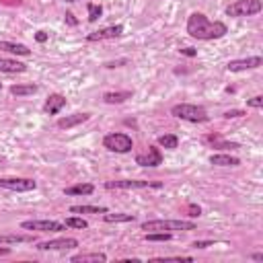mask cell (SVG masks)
<instances>
[{
	"mask_svg": "<svg viewBox=\"0 0 263 263\" xmlns=\"http://www.w3.org/2000/svg\"><path fill=\"white\" fill-rule=\"evenodd\" d=\"M31 235H0V245H16V243H33Z\"/></svg>",
	"mask_w": 263,
	"mask_h": 263,
	"instance_id": "603a6c76",
	"label": "cell"
},
{
	"mask_svg": "<svg viewBox=\"0 0 263 263\" xmlns=\"http://www.w3.org/2000/svg\"><path fill=\"white\" fill-rule=\"evenodd\" d=\"M101 14H103V6L101 4H89V23H95L97 19H101Z\"/></svg>",
	"mask_w": 263,
	"mask_h": 263,
	"instance_id": "f1b7e54d",
	"label": "cell"
},
{
	"mask_svg": "<svg viewBox=\"0 0 263 263\" xmlns=\"http://www.w3.org/2000/svg\"><path fill=\"white\" fill-rule=\"evenodd\" d=\"M35 39H37L39 43H45L47 41V33L45 31H37V33H35Z\"/></svg>",
	"mask_w": 263,
	"mask_h": 263,
	"instance_id": "8d00e7d4",
	"label": "cell"
},
{
	"mask_svg": "<svg viewBox=\"0 0 263 263\" xmlns=\"http://www.w3.org/2000/svg\"><path fill=\"white\" fill-rule=\"evenodd\" d=\"M103 220H105V222H134L136 216H134V214H121V212H117V214L105 212V214H103Z\"/></svg>",
	"mask_w": 263,
	"mask_h": 263,
	"instance_id": "484cf974",
	"label": "cell"
},
{
	"mask_svg": "<svg viewBox=\"0 0 263 263\" xmlns=\"http://www.w3.org/2000/svg\"><path fill=\"white\" fill-rule=\"evenodd\" d=\"M132 91H113V93H105L103 101L107 105H119V103H126L128 99H132Z\"/></svg>",
	"mask_w": 263,
	"mask_h": 263,
	"instance_id": "d6986e66",
	"label": "cell"
},
{
	"mask_svg": "<svg viewBox=\"0 0 263 263\" xmlns=\"http://www.w3.org/2000/svg\"><path fill=\"white\" fill-rule=\"evenodd\" d=\"M214 241H196V243H191V247L194 249H208V247H212Z\"/></svg>",
	"mask_w": 263,
	"mask_h": 263,
	"instance_id": "d6a6232c",
	"label": "cell"
},
{
	"mask_svg": "<svg viewBox=\"0 0 263 263\" xmlns=\"http://www.w3.org/2000/svg\"><path fill=\"white\" fill-rule=\"evenodd\" d=\"M210 163L214 167H239L241 165L237 156H231V154H212L210 156Z\"/></svg>",
	"mask_w": 263,
	"mask_h": 263,
	"instance_id": "e0dca14e",
	"label": "cell"
},
{
	"mask_svg": "<svg viewBox=\"0 0 263 263\" xmlns=\"http://www.w3.org/2000/svg\"><path fill=\"white\" fill-rule=\"evenodd\" d=\"M103 146L107 148L109 152H117V154H126L134 148V140L128 134L121 132H111L103 138Z\"/></svg>",
	"mask_w": 263,
	"mask_h": 263,
	"instance_id": "277c9868",
	"label": "cell"
},
{
	"mask_svg": "<svg viewBox=\"0 0 263 263\" xmlns=\"http://www.w3.org/2000/svg\"><path fill=\"white\" fill-rule=\"evenodd\" d=\"M64 224L70 226V229H78V231H82V229H86V226H89V222H86L84 218H78V216H70V218H66Z\"/></svg>",
	"mask_w": 263,
	"mask_h": 263,
	"instance_id": "83f0119b",
	"label": "cell"
},
{
	"mask_svg": "<svg viewBox=\"0 0 263 263\" xmlns=\"http://www.w3.org/2000/svg\"><path fill=\"white\" fill-rule=\"evenodd\" d=\"M171 115L177 119H183V121H189V124H206V121H210L208 111L204 107H200V105H191V103L173 105Z\"/></svg>",
	"mask_w": 263,
	"mask_h": 263,
	"instance_id": "7a4b0ae2",
	"label": "cell"
},
{
	"mask_svg": "<svg viewBox=\"0 0 263 263\" xmlns=\"http://www.w3.org/2000/svg\"><path fill=\"white\" fill-rule=\"evenodd\" d=\"M263 64V58L253 56V58H243V60H231L226 64V70L229 72H245V70H255Z\"/></svg>",
	"mask_w": 263,
	"mask_h": 263,
	"instance_id": "7c38bea8",
	"label": "cell"
},
{
	"mask_svg": "<svg viewBox=\"0 0 263 263\" xmlns=\"http://www.w3.org/2000/svg\"><path fill=\"white\" fill-rule=\"evenodd\" d=\"M121 64H128V60H115V62H105V68H117Z\"/></svg>",
	"mask_w": 263,
	"mask_h": 263,
	"instance_id": "74e56055",
	"label": "cell"
},
{
	"mask_svg": "<svg viewBox=\"0 0 263 263\" xmlns=\"http://www.w3.org/2000/svg\"><path fill=\"white\" fill-rule=\"evenodd\" d=\"M159 146L175 150V148L179 146V138L175 136V134H163V136H159Z\"/></svg>",
	"mask_w": 263,
	"mask_h": 263,
	"instance_id": "d4e9b609",
	"label": "cell"
},
{
	"mask_svg": "<svg viewBox=\"0 0 263 263\" xmlns=\"http://www.w3.org/2000/svg\"><path fill=\"white\" fill-rule=\"evenodd\" d=\"M25 70H27V66L23 62L0 58V72H4V74H21V72H25Z\"/></svg>",
	"mask_w": 263,
	"mask_h": 263,
	"instance_id": "9a60e30c",
	"label": "cell"
},
{
	"mask_svg": "<svg viewBox=\"0 0 263 263\" xmlns=\"http://www.w3.org/2000/svg\"><path fill=\"white\" fill-rule=\"evenodd\" d=\"M171 239H173V233H161V231L146 233L144 235V241L146 243H165V241H171Z\"/></svg>",
	"mask_w": 263,
	"mask_h": 263,
	"instance_id": "4316f807",
	"label": "cell"
},
{
	"mask_svg": "<svg viewBox=\"0 0 263 263\" xmlns=\"http://www.w3.org/2000/svg\"><path fill=\"white\" fill-rule=\"evenodd\" d=\"M136 165H140V167H159V165H163V152H161V148L148 146L146 152L136 156Z\"/></svg>",
	"mask_w": 263,
	"mask_h": 263,
	"instance_id": "30bf717a",
	"label": "cell"
},
{
	"mask_svg": "<svg viewBox=\"0 0 263 263\" xmlns=\"http://www.w3.org/2000/svg\"><path fill=\"white\" fill-rule=\"evenodd\" d=\"M39 86L37 84H12L10 86V95L14 97H27V95H35Z\"/></svg>",
	"mask_w": 263,
	"mask_h": 263,
	"instance_id": "7402d4cb",
	"label": "cell"
},
{
	"mask_svg": "<svg viewBox=\"0 0 263 263\" xmlns=\"http://www.w3.org/2000/svg\"><path fill=\"white\" fill-rule=\"evenodd\" d=\"M142 231L146 233H171V231H196V224L189 220H146L142 222Z\"/></svg>",
	"mask_w": 263,
	"mask_h": 263,
	"instance_id": "3957f363",
	"label": "cell"
},
{
	"mask_svg": "<svg viewBox=\"0 0 263 263\" xmlns=\"http://www.w3.org/2000/svg\"><path fill=\"white\" fill-rule=\"evenodd\" d=\"M0 49L8 51V54H16V56H31V49L23 43H14V41H0Z\"/></svg>",
	"mask_w": 263,
	"mask_h": 263,
	"instance_id": "ac0fdd59",
	"label": "cell"
},
{
	"mask_svg": "<svg viewBox=\"0 0 263 263\" xmlns=\"http://www.w3.org/2000/svg\"><path fill=\"white\" fill-rule=\"evenodd\" d=\"M64 2H78V0H64Z\"/></svg>",
	"mask_w": 263,
	"mask_h": 263,
	"instance_id": "60d3db41",
	"label": "cell"
},
{
	"mask_svg": "<svg viewBox=\"0 0 263 263\" xmlns=\"http://www.w3.org/2000/svg\"><path fill=\"white\" fill-rule=\"evenodd\" d=\"M187 210H189V216H191V218H200V216H202V208L196 206V204H189Z\"/></svg>",
	"mask_w": 263,
	"mask_h": 263,
	"instance_id": "4dcf8cb0",
	"label": "cell"
},
{
	"mask_svg": "<svg viewBox=\"0 0 263 263\" xmlns=\"http://www.w3.org/2000/svg\"><path fill=\"white\" fill-rule=\"evenodd\" d=\"M181 54H183V56H189V58H194V56H198V51H196L194 47H183Z\"/></svg>",
	"mask_w": 263,
	"mask_h": 263,
	"instance_id": "d590c367",
	"label": "cell"
},
{
	"mask_svg": "<svg viewBox=\"0 0 263 263\" xmlns=\"http://www.w3.org/2000/svg\"><path fill=\"white\" fill-rule=\"evenodd\" d=\"M187 33L194 39L212 41V39H222L229 33V27L222 21H210L204 12H194L187 19Z\"/></svg>",
	"mask_w": 263,
	"mask_h": 263,
	"instance_id": "6da1fadb",
	"label": "cell"
},
{
	"mask_svg": "<svg viewBox=\"0 0 263 263\" xmlns=\"http://www.w3.org/2000/svg\"><path fill=\"white\" fill-rule=\"evenodd\" d=\"M247 105H249V107H253V109H261V107H263V97H261V95H257V97L249 99V101H247Z\"/></svg>",
	"mask_w": 263,
	"mask_h": 263,
	"instance_id": "f546056e",
	"label": "cell"
},
{
	"mask_svg": "<svg viewBox=\"0 0 263 263\" xmlns=\"http://www.w3.org/2000/svg\"><path fill=\"white\" fill-rule=\"evenodd\" d=\"M95 191L93 183H76L72 187H66L64 189V196H91Z\"/></svg>",
	"mask_w": 263,
	"mask_h": 263,
	"instance_id": "ffe728a7",
	"label": "cell"
},
{
	"mask_svg": "<svg viewBox=\"0 0 263 263\" xmlns=\"http://www.w3.org/2000/svg\"><path fill=\"white\" fill-rule=\"evenodd\" d=\"M251 259H255V261H263V253H253Z\"/></svg>",
	"mask_w": 263,
	"mask_h": 263,
	"instance_id": "ab89813d",
	"label": "cell"
},
{
	"mask_svg": "<svg viewBox=\"0 0 263 263\" xmlns=\"http://www.w3.org/2000/svg\"><path fill=\"white\" fill-rule=\"evenodd\" d=\"M23 231H37V233H60L66 231V224L58 220H25L21 222Z\"/></svg>",
	"mask_w": 263,
	"mask_h": 263,
	"instance_id": "52a82bcc",
	"label": "cell"
},
{
	"mask_svg": "<svg viewBox=\"0 0 263 263\" xmlns=\"http://www.w3.org/2000/svg\"><path fill=\"white\" fill-rule=\"evenodd\" d=\"M204 140H206V142L212 144L214 148H220V150H226V148L237 150V148H239V144H237V142H224V140H222L220 136H206Z\"/></svg>",
	"mask_w": 263,
	"mask_h": 263,
	"instance_id": "cb8c5ba5",
	"label": "cell"
},
{
	"mask_svg": "<svg viewBox=\"0 0 263 263\" xmlns=\"http://www.w3.org/2000/svg\"><path fill=\"white\" fill-rule=\"evenodd\" d=\"M0 91H2V82H0Z\"/></svg>",
	"mask_w": 263,
	"mask_h": 263,
	"instance_id": "b9f144b4",
	"label": "cell"
},
{
	"mask_svg": "<svg viewBox=\"0 0 263 263\" xmlns=\"http://www.w3.org/2000/svg\"><path fill=\"white\" fill-rule=\"evenodd\" d=\"M245 115V111H241V109H231V111H226L222 117L224 119H235V117H243Z\"/></svg>",
	"mask_w": 263,
	"mask_h": 263,
	"instance_id": "836d02e7",
	"label": "cell"
},
{
	"mask_svg": "<svg viewBox=\"0 0 263 263\" xmlns=\"http://www.w3.org/2000/svg\"><path fill=\"white\" fill-rule=\"evenodd\" d=\"M154 261H161V263H165V261H187V263H191V261H194V259H191V257H159V259H154Z\"/></svg>",
	"mask_w": 263,
	"mask_h": 263,
	"instance_id": "1f68e13d",
	"label": "cell"
},
{
	"mask_svg": "<svg viewBox=\"0 0 263 263\" xmlns=\"http://www.w3.org/2000/svg\"><path fill=\"white\" fill-rule=\"evenodd\" d=\"M4 255H10V249L8 247H0V257H4Z\"/></svg>",
	"mask_w": 263,
	"mask_h": 263,
	"instance_id": "f35d334b",
	"label": "cell"
},
{
	"mask_svg": "<svg viewBox=\"0 0 263 263\" xmlns=\"http://www.w3.org/2000/svg\"><path fill=\"white\" fill-rule=\"evenodd\" d=\"M64 107H66V97L60 95V93H54V95L47 97V101H45V105H43V111H45L47 115H56V113H60Z\"/></svg>",
	"mask_w": 263,
	"mask_h": 263,
	"instance_id": "4fadbf2b",
	"label": "cell"
},
{
	"mask_svg": "<svg viewBox=\"0 0 263 263\" xmlns=\"http://www.w3.org/2000/svg\"><path fill=\"white\" fill-rule=\"evenodd\" d=\"M64 16H66V23H68V25H72V27H76V25H78V21L74 19V14H72V12H66Z\"/></svg>",
	"mask_w": 263,
	"mask_h": 263,
	"instance_id": "e575fe53",
	"label": "cell"
},
{
	"mask_svg": "<svg viewBox=\"0 0 263 263\" xmlns=\"http://www.w3.org/2000/svg\"><path fill=\"white\" fill-rule=\"evenodd\" d=\"M78 241L70 239V237H62V239H51V241H43L37 245L39 251H68V249H76Z\"/></svg>",
	"mask_w": 263,
	"mask_h": 263,
	"instance_id": "9c48e42d",
	"label": "cell"
},
{
	"mask_svg": "<svg viewBox=\"0 0 263 263\" xmlns=\"http://www.w3.org/2000/svg\"><path fill=\"white\" fill-rule=\"evenodd\" d=\"M72 263H105L107 261V255L105 253H78L70 257Z\"/></svg>",
	"mask_w": 263,
	"mask_h": 263,
	"instance_id": "2e32d148",
	"label": "cell"
},
{
	"mask_svg": "<svg viewBox=\"0 0 263 263\" xmlns=\"http://www.w3.org/2000/svg\"><path fill=\"white\" fill-rule=\"evenodd\" d=\"M124 33V25H111V27H103L99 31H93L86 35V41H105V39H115Z\"/></svg>",
	"mask_w": 263,
	"mask_h": 263,
	"instance_id": "8fae6325",
	"label": "cell"
},
{
	"mask_svg": "<svg viewBox=\"0 0 263 263\" xmlns=\"http://www.w3.org/2000/svg\"><path fill=\"white\" fill-rule=\"evenodd\" d=\"M161 181H142V179H115L105 181V189H161Z\"/></svg>",
	"mask_w": 263,
	"mask_h": 263,
	"instance_id": "8992f818",
	"label": "cell"
},
{
	"mask_svg": "<svg viewBox=\"0 0 263 263\" xmlns=\"http://www.w3.org/2000/svg\"><path fill=\"white\" fill-rule=\"evenodd\" d=\"M0 187L23 194V191H33L35 187H37V181L25 179V177H6V179H0Z\"/></svg>",
	"mask_w": 263,
	"mask_h": 263,
	"instance_id": "ba28073f",
	"label": "cell"
},
{
	"mask_svg": "<svg viewBox=\"0 0 263 263\" xmlns=\"http://www.w3.org/2000/svg\"><path fill=\"white\" fill-rule=\"evenodd\" d=\"M91 113H72V115H66V117H60L58 119V128L60 130H70V128H76L84 121H89Z\"/></svg>",
	"mask_w": 263,
	"mask_h": 263,
	"instance_id": "5bb4252c",
	"label": "cell"
},
{
	"mask_svg": "<svg viewBox=\"0 0 263 263\" xmlns=\"http://www.w3.org/2000/svg\"><path fill=\"white\" fill-rule=\"evenodd\" d=\"M109 212L105 206H70V214H105Z\"/></svg>",
	"mask_w": 263,
	"mask_h": 263,
	"instance_id": "44dd1931",
	"label": "cell"
},
{
	"mask_svg": "<svg viewBox=\"0 0 263 263\" xmlns=\"http://www.w3.org/2000/svg\"><path fill=\"white\" fill-rule=\"evenodd\" d=\"M261 8H263L261 0H237V2H233V4L226 6V14L241 19V16H253V14H259Z\"/></svg>",
	"mask_w": 263,
	"mask_h": 263,
	"instance_id": "5b68a950",
	"label": "cell"
}]
</instances>
